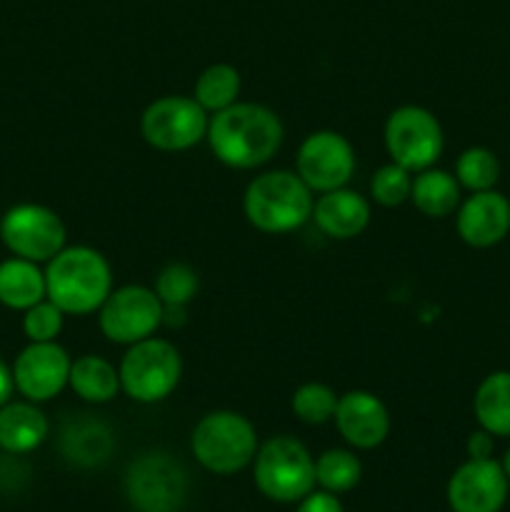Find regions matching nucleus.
<instances>
[{
  "mask_svg": "<svg viewBox=\"0 0 510 512\" xmlns=\"http://www.w3.org/2000/svg\"><path fill=\"white\" fill-rule=\"evenodd\" d=\"M125 498L138 512H180L188 500V473L168 453H145L125 470Z\"/></svg>",
  "mask_w": 510,
  "mask_h": 512,
  "instance_id": "7",
  "label": "nucleus"
},
{
  "mask_svg": "<svg viewBox=\"0 0 510 512\" xmlns=\"http://www.w3.org/2000/svg\"><path fill=\"white\" fill-rule=\"evenodd\" d=\"M285 128L278 113L263 103H233L210 115V150L223 165L235 170H253L273 160L283 145Z\"/></svg>",
  "mask_w": 510,
  "mask_h": 512,
  "instance_id": "1",
  "label": "nucleus"
},
{
  "mask_svg": "<svg viewBox=\"0 0 510 512\" xmlns=\"http://www.w3.org/2000/svg\"><path fill=\"white\" fill-rule=\"evenodd\" d=\"M0 240L15 258L48 263L65 248L68 230L48 205L18 203L0 218Z\"/></svg>",
  "mask_w": 510,
  "mask_h": 512,
  "instance_id": "9",
  "label": "nucleus"
},
{
  "mask_svg": "<svg viewBox=\"0 0 510 512\" xmlns=\"http://www.w3.org/2000/svg\"><path fill=\"white\" fill-rule=\"evenodd\" d=\"M50 420L38 403L8 400L0 408V450L5 455H28L48 440Z\"/></svg>",
  "mask_w": 510,
  "mask_h": 512,
  "instance_id": "19",
  "label": "nucleus"
},
{
  "mask_svg": "<svg viewBox=\"0 0 510 512\" xmlns=\"http://www.w3.org/2000/svg\"><path fill=\"white\" fill-rule=\"evenodd\" d=\"M258 448L255 425L235 410H213L203 415L190 435L195 460L215 475H235L253 465Z\"/></svg>",
  "mask_w": 510,
  "mask_h": 512,
  "instance_id": "4",
  "label": "nucleus"
},
{
  "mask_svg": "<svg viewBox=\"0 0 510 512\" xmlns=\"http://www.w3.org/2000/svg\"><path fill=\"white\" fill-rule=\"evenodd\" d=\"M313 190L290 170H268L248 183L243 213L255 230L285 235L303 228L313 218Z\"/></svg>",
  "mask_w": 510,
  "mask_h": 512,
  "instance_id": "3",
  "label": "nucleus"
},
{
  "mask_svg": "<svg viewBox=\"0 0 510 512\" xmlns=\"http://www.w3.org/2000/svg\"><path fill=\"white\" fill-rule=\"evenodd\" d=\"M295 512H345V510L335 493H328V490H313V493H308L303 500H300L298 510Z\"/></svg>",
  "mask_w": 510,
  "mask_h": 512,
  "instance_id": "31",
  "label": "nucleus"
},
{
  "mask_svg": "<svg viewBox=\"0 0 510 512\" xmlns=\"http://www.w3.org/2000/svg\"><path fill=\"white\" fill-rule=\"evenodd\" d=\"M335 428L355 450H373L390 435V413L383 400L368 390H350L338 398Z\"/></svg>",
  "mask_w": 510,
  "mask_h": 512,
  "instance_id": "15",
  "label": "nucleus"
},
{
  "mask_svg": "<svg viewBox=\"0 0 510 512\" xmlns=\"http://www.w3.org/2000/svg\"><path fill=\"white\" fill-rule=\"evenodd\" d=\"M68 385L85 403L103 405L120 393V375L110 360L88 353L73 360Z\"/></svg>",
  "mask_w": 510,
  "mask_h": 512,
  "instance_id": "21",
  "label": "nucleus"
},
{
  "mask_svg": "<svg viewBox=\"0 0 510 512\" xmlns=\"http://www.w3.org/2000/svg\"><path fill=\"white\" fill-rule=\"evenodd\" d=\"M360 478H363V463L353 450H325L315 460V483L320 485V490L335 495L350 493L360 483Z\"/></svg>",
  "mask_w": 510,
  "mask_h": 512,
  "instance_id": "25",
  "label": "nucleus"
},
{
  "mask_svg": "<svg viewBox=\"0 0 510 512\" xmlns=\"http://www.w3.org/2000/svg\"><path fill=\"white\" fill-rule=\"evenodd\" d=\"M383 140L390 160L410 173L433 168L445 148L440 120L423 105L395 108L385 120Z\"/></svg>",
  "mask_w": 510,
  "mask_h": 512,
  "instance_id": "8",
  "label": "nucleus"
},
{
  "mask_svg": "<svg viewBox=\"0 0 510 512\" xmlns=\"http://www.w3.org/2000/svg\"><path fill=\"white\" fill-rule=\"evenodd\" d=\"M455 228L470 248H493L510 233V200L498 190L473 193L458 205Z\"/></svg>",
  "mask_w": 510,
  "mask_h": 512,
  "instance_id": "16",
  "label": "nucleus"
},
{
  "mask_svg": "<svg viewBox=\"0 0 510 512\" xmlns=\"http://www.w3.org/2000/svg\"><path fill=\"white\" fill-rule=\"evenodd\" d=\"M198 285L195 268H190L188 263H180V260H173V263L163 265L158 270L153 290L163 305H188L198 295Z\"/></svg>",
  "mask_w": 510,
  "mask_h": 512,
  "instance_id": "28",
  "label": "nucleus"
},
{
  "mask_svg": "<svg viewBox=\"0 0 510 512\" xmlns=\"http://www.w3.org/2000/svg\"><path fill=\"white\" fill-rule=\"evenodd\" d=\"M45 290L65 315L98 313L113 293V270L105 255L90 245H65L45 263Z\"/></svg>",
  "mask_w": 510,
  "mask_h": 512,
  "instance_id": "2",
  "label": "nucleus"
},
{
  "mask_svg": "<svg viewBox=\"0 0 510 512\" xmlns=\"http://www.w3.org/2000/svg\"><path fill=\"white\" fill-rule=\"evenodd\" d=\"M295 173L313 193L345 188L355 173V148L335 130H315L300 143Z\"/></svg>",
  "mask_w": 510,
  "mask_h": 512,
  "instance_id": "12",
  "label": "nucleus"
},
{
  "mask_svg": "<svg viewBox=\"0 0 510 512\" xmlns=\"http://www.w3.org/2000/svg\"><path fill=\"white\" fill-rule=\"evenodd\" d=\"M500 465H503V470H505V475H508V483H510V450H508V453H505V458H503V463H500Z\"/></svg>",
  "mask_w": 510,
  "mask_h": 512,
  "instance_id": "34",
  "label": "nucleus"
},
{
  "mask_svg": "<svg viewBox=\"0 0 510 512\" xmlns=\"http://www.w3.org/2000/svg\"><path fill=\"white\" fill-rule=\"evenodd\" d=\"M465 450H468V458L473 460L493 458V435L483 428L475 430V433H470L468 443H465Z\"/></svg>",
  "mask_w": 510,
  "mask_h": 512,
  "instance_id": "32",
  "label": "nucleus"
},
{
  "mask_svg": "<svg viewBox=\"0 0 510 512\" xmlns=\"http://www.w3.org/2000/svg\"><path fill=\"white\" fill-rule=\"evenodd\" d=\"M410 188H413V173L390 160L388 165L375 170L370 180V198L383 208H398L410 200Z\"/></svg>",
  "mask_w": 510,
  "mask_h": 512,
  "instance_id": "29",
  "label": "nucleus"
},
{
  "mask_svg": "<svg viewBox=\"0 0 510 512\" xmlns=\"http://www.w3.org/2000/svg\"><path fill=\"white\" fill-rule=\"evenodd\" d=\"M65 313L53 300H40L23 313V333L30 343H53L63 330Z\"/></svg>",
  "mask_w": 510,
  "mask_h": 512,
  "instance_id": "30",
  "label": "nucleus"
},
{
  "mask_svg": "<svg viewBox=\"0 0 510 512\" xmlns=\"http://www.w3.org/2000/svg\"><path fill=\"white\" fill-rule=\"evenodd\" d=\"M500 178V163L495 158L493 150L488 148H468L460 153L458 163H455V180L460 188L470 190V193H483V190H493Z\"/></svg>",
  "mask_w": 510,
  "mask_h": 512,
  "instance_id": "26",
  "label": "nucleus"
},
{
  "mask_svg": "<svg viewBox=\"0 0 510 512\" xmlns=\"http://www.w3.org/2000/svg\"><path fill=\"white\" fill-rule=\"evenodd\" d=\"M70 365L73 358L63 345H58V340L28 343L10 365L15 390L30 403H48L68 388Z\"/></svg>",
  "mask_w": 510,
  "mask_h": 512,
  "instance_id": "13",
  "label": "nucleus"
},
{
  "mask_svg": "<svg viewBox=\"0 0 510 512\" xmlns=\"http://www.w3.org/2000/svg\"><path fill=\"white\" fill-rule=\"evenodd\" d=\"M243 83H240L238 68L228 63H215L208 65L203 73L195 80V93L193 98L198 100L200 108L205 113H220V110L230 108L233 103H238V95Z\"/></svg>",
  "mask_w": 510,
  "mask_h": 512,
  "instance_id": "24",
  "label": "nucleus"
},
{
  "mask_svg": "<svg viewBox=\"0 0 510 512\" xmlns=\"http://www.w3.org/2000/svg\"><path fill=\"white\" fill-rule=\"evenodd\" d=\"M45 298H48V290H45V270H40V263L15 258V255L0 263V305L3 308L25 313Z\"/></svg>",
  "mask_w": 510,
  "mask_h": 512,
  "instance_id": "20",
  "label": "nucleus"
},
{
  "mask_svg": "<svg viewBox=\"0 0 510 512\" xmlns=\"http://www.w3.org/2000/svg\"><path fill=\"white\" fill-rule=\"evenodd\" d=\"M508 475L493 458H468L448 480V505L453 512H500L508 500Z\"/></svg>",
  "mask_w": 510,
  "mask_h": 512,
  "instance_id": "14",
  "label": "nucleus"
},
{
  "mask_svg": "<svg viewBox=\"0 0 510 512\" xmlns=\"http://www.w3.org/2000/svg\"><path fill=\"white\" fill-rule=\"evenodd\" d=\"M410 200L428 218H445L460 205V183L453 173L440 168H425L413 175Z\"/></svg>",
  "mask_w": 510,
  "mask_h": 512,
  "instance_id": "22",
  "label": "nucleus"
},
{
  "mask_svg": "<svg viewBox=\"0 0 510 512\" xmlns=\"http://www.w3.org/2000/svg\"><path fill=\"white\" fill-rule=\"evenodd\" d=\"M120 390L135 403H160L175 393L183 375L180 350L165 338H145L128 345L118 365Z\"/></svg>",
  "mask_w": 510,
  "mask_h": 512,
  "instance_id": "6",
  "label": "nucleus"
},
{
  "mask_svg": "<svg viewBox=\"0 0 510 512\" xmlns=\"http://www.w3.org/2000/svg\"><path fill=\"white\" fill-rule=\"evenodd\" d=\"M313 220L330 240H353L370 225V203L350 188L330 190L315 200Z\"/></svg>",
  "mask_w": 510,
  "mask_h": 512,
  "instance_id": "18",
  "label": "nucleus"
},
{
  "mask_svg": "<svg viewBox=\"0 0 510 512\" xmlns=\"http://www.w3.org/2000/svg\"><path fill=\"white\" fill-rule=\"evenodd\" d=\"M253 480L273 503H300L315 490V460L298 438L275 435L255 453Z\"/></svg>",
  "mask_w": 510,
  "mask_h": 512,
  "instance_id": "5",
  "label": "nucleus"
},
{
  "mask_svg": "<svg viewBox=\"0 0 510 512\" xmlns=\"http://www.w3.org/2000/svg\"><path fill=\"white\" fill-rule=\"evenodd\" d=\"M15 383H13V368L0 358V408H3L8 400H13Z\"/></svg>",
  "mask_w": 510,
  "mask_h": 512,
  "instance_id": "33",
  "label": "nucleus"
},
{
  "mask_svg": "<svg viewBox=\"0 0 510 512\" xmlns=\"http://www.w3.org/2000/svg\"><path fill=\"white\" fill-rule=\"evenodd\" d=\"M480 428L498 438H510V373L495 370L478 385L473 398Z\"/></svg>",
  "mask_w": 510,
  "mask_h": 512,
  "instance_id": "23",
  "label": "nucleus"
},
{
  "mask_svg": "<svg viewBox=\"0 0 510 512\" xmlns=\"http://www.w3.org/2000/svg\"><path fill=\"white\" fill-rule=\"evenodd\" d=\"M100 333L115 345H133L153 338L163 325V303L153 288L123 285L105 298L98 310Z\"/></svg>",
  "mask_w": 510,
  "mask_h": 512,
  "instance_id": "11",
  "label": "nucleus"
},
{
  "mask_svg": "<svg viewBox=\"0 0 510 512\" xmlns=\"http://www.w3.org/2000/svg\"><path fill=\"white\" fill-rule=\"evenodd\" d=\"M210 115L188 95H163L140 115V135L163 153H183L208 135Z\"/></svg>",
  "mask_w": 510,
  "mask_h": 512,
  "instance_id": "10",
  "label": "nucleus"
},
{
  "mask_svg": "<svg viewBox=\"0 0 510 512\" xmlns=\"http://www.w3.org/2000/svg\"><path fill=\"white\" fill-rule=\"evenodd\" d=\"M338 398L330 385L325 383H303L293 393L290 408H293L295 418L303 420L308 425H323L335 418V408H338Z\"/></svg>",
  "mask_w": 510,
  "mask_h": 512,
  "instance_id": "27",
  "label": "nucleus"
},
{
  "mask_svg": "<svg viewBox=\"0 0 510 512\" xmlns=\"http://www.w3.org/2000/svg\"><path fill=\"white\" fill-rule=\"evenodd\" d=\"M60 455L73 468H98L108 463L115 450V433L105 420L88 413H75L60 428Z\"/></svg>",
  "mask_w": 510,
  "mask_h": 512,
  "instance_id": "17",
  "label": "nucleus"
}]
</instances>
